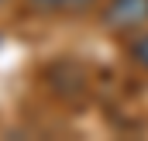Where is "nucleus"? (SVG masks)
Returning a JSON list of instances; mask_svg holds the SVG:
<instances>
[{"mask_svg": "<svg viewBox=\"0 0 148 141\" xmlns=\"http://www.w3.org/2000/svg\"><path fill=\"white\" fill-rule=\"evenodd\" d=\"M100 21L110 31H141L148 28V0H107Z\"/></svg>", "mask_w": 148, "mask_h": 141, "instance_id": "nucleus-1", "label": "nucleus"}, {"mask_svg": "<svg viewBox=\"0 0 148 141\" xmlns=\"http://www.w3.org/2000/svg\"><path fill=\"white\" fill-rule=\"evenodd\" d=\"M127 52H131V62L148 72V31H141V35L134 38V41L127 45Z\"/></svg>", "mask_w": 148, "mask_h": 141, "instance_id": "nucleus-2", "label": "nucleus"}, {"mask_svg": "<svg viewBox=\"0 0 148 141\" xmlns=\"http://www.w3.org/2000/svg\"><path fill=\"white\" fill-rule=\"evenodd\" d=\"M90 0H31L38 10H69V7H86Z\"/></svg>", "mask_w": 148, "mask_h": 141, "instance_id": "nucleus-3", "label": "nucleus"}]
</instances>
